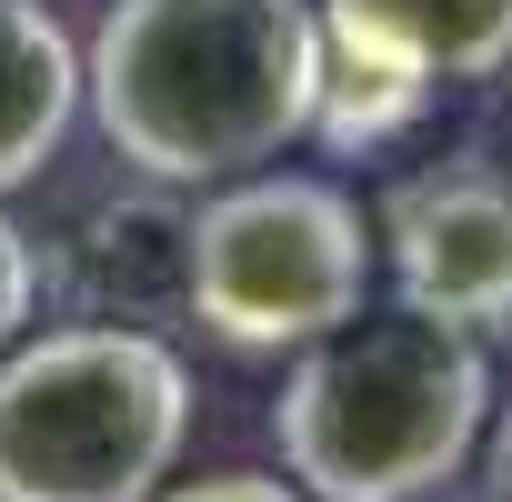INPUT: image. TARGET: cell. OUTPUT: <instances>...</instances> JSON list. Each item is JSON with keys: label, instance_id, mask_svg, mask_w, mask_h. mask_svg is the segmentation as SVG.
Segmentation results:
<instances>
[{"label": "cell", "instance_id": "9", "mask_svg": "<svg viewBox=\"0 0 512 502\" xmlns=\"http://www.w3.org/2000/svg\"><path fill=\"white\" fill-rule=\"evenodd\" d=\"M322 11L382 31L432 81H492V71H512V0H322Z\"/></svg>", "mask_w": 512, "mask_h": 502}, {"label": "cell", "instance_id": "7", "mask_svg": "<svg viewBox=\"0 0 512 502\" xmlns=\"http://www.w3.org/2000/svg\"><path fill=\"white\" fill-rule=\"evenodd\" d=\"M81 121V51L41 0H0V191H21L61 161Z\"/></svg>", "mask_w": 512, "mask_h": 502}, {"label": "cell", "instance_id": "11", "mask_svg": "<svg viewBox=\"0 0 512 502\" xmlns=\"http://www.w3.org/2000/svg\"><path fill=\"white\" fill-rule=\"evenodd\" d=\"M151 502H312V492L282 472H201V482H161Z\"/></svg>", "mask_w": 512, "mask_h": 502}, {"label": "cell", "instance_id": "3", "mask_svg": "<svg viewBox=\"0 0 512 502\" xmlns=\"http://www.w3.org/2000/svg\"><path fill=\"white\" fill-rule=\"evenodd\" d=\"M191 442V362L141 322L0 352V502H151Z\"/></svg>", "mask_w": 512, "mask_h": 502}, {"label": "cell", "instance_id": "5", "mask_svg": "<svg viewBox=\"0 0 512 502\" xmlns=\"http://www.w3.org/2000/svg\"><path fill=\"white\" fill-rule=\"evenodd\" d=\"M382 262L412 312H442L482 342H512V171L432 161L382 191Z\"/></svg>", "mask_w": 512, "mask_h": 502}, {"label": "cell", "instance_id": "12", "mask_svg": "<svg viewBox=\"0 0 512 502\" xmlns=\"http://www.w3.org/2000/svg\"><path fill=\"white\" fill-rule=\"evenodd\" d=\"M472 452H482V502H512V402L482 422V442H472Z\"/></svg>", "mask_w": 512, "mask_h": 502}, {"label": "cell", "instance_id": "4", "mask_svg": "<svg viewBox=\"0 0 512 502\" xmlns=\"http://www.w3.org/2000/svg\"><path fill=\"white\" fill-rule=\"evenodd\" d=\"M382 241L322 171H241L191 201V322L221 352H302L372 302Z\"/></svg>", "mask_w": 512, "mask_h": 502}, {"label": "cell", "instance_id": "8", "mask_svg": "<svg viewBox=\"0 0 512 502\" xmlns=\"http://www.w3.org/2000/svg\"><path fill=\"white\" fill-rule=\"evenodd\" d=\"M432 91H442V81H432L412 51H392L382 31L322 11V101H312V131H322V141L382 151L392 131H412V121L432 111Z\"/></svg>", "mask_w": 512, "mask_h": 502}, {"label": "cell", "instance_id": "10", "mask_svg": "<svg viewBox=\"0 0 512 502\" xmlns=\"http://www.w3.org/2000/svg\"><path fill=\"white\" fill-rule=\"evenodd\" d=\"M31 312H41V241L0 211V352L31 332Z\"/></svg>", "mask_w": 512, "mask_h": 502}, {"label": "cell", "instance_id": "6", "mask_svg": "<svg viewBox=\"0 0 512 502\" xmlns=\"http://www.w3.org/2000/svg\"><path fill=\"white\" fill-rule=\"evenodd\" d=\"M71 302L81 322H191V201L171 181H141L71 231Z\"/></svg>", "mask_w": 512, "mask_h": 502}, {"label": "cell", "instance_id": "2", "mask_svg": "<svg viewBox=\"0 0 512 502\" xmlns=\"http://www.w3.org/2000/svg\"><path fill=\"white\" fill-rule=\"evenodd\" d=\"M492 422V342L442 312H352L292 352L272 442L312 502H422Z\"/></svg>", "mask_w": 512, "mask_h": 502}, {"label": "cell", "instance_id": "1", "mask_svg": "<svg viewBox=\"0 0 512 502\" xmlns=\"http://www.w3.org/2000/svg\"><path fill=\"white\" fill-rule=\"evenodd\" d=\"M81 101L141 181H241L312 141L322 0H111L81 51Z\"/></svg>", "mask_w": 512, "mask_h": 502}]
</instances>
